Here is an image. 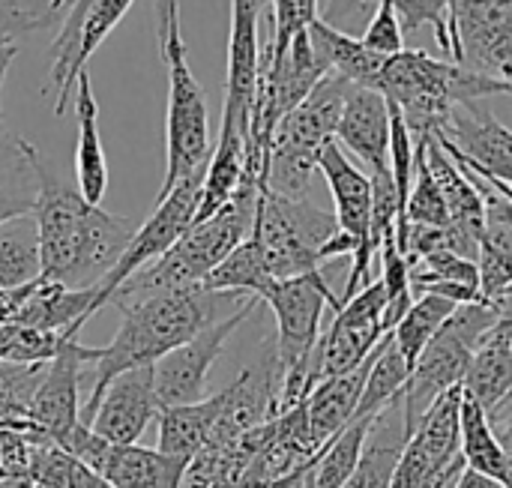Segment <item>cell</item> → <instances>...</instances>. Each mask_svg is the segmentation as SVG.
<instances>
[{"label":"cell","mask_w":512,"mask_h":488,"mask_svg":"<svg viewBox=\"0 0 512 488\" xmlns=\"http://www.w3.org/2000/svg\"><path fill=\"white\" fill-rule=\"evenodd\" d=\"M459 447L465 468L480 471L495 480H507V456L504 447L492 429L489 411L462 387V405H459Z\"/></svg>","instance_id":"obj_31"},{"label":"cell","mask_w":512,"mask_h":488,"mask_svg":"<svg viewBox=\"0 0 512 488\" xmlns=\"http://www.w3.org/2000/svg\"><path fill=\"white\" fill-rule=\"evenodd\" d=\"M399 405H402V399L393 402L390 408H384L372 420V429L366 435V447H363L360 465H357V471L348 477V483L342 488H393V474H396L402 447L408 441L402 411L396 417Z\"/></svg>","instance_id":"obj_29"},{"label":"cell","mask_w":512,"mask_h":488,"mask_svg":"<svg viewBox=\"0 0 512 488\" xmlns=\"http://www.w3.org/2000/svg\"><path fill=\"white\" fill-rule=\"evenodd\" d=\"M66 342H69V336H63V333L24 327L15 321H0V360L3 363H18V366L51 363Z\"/></svg>","instance_id":"obj_37"},{"label":"cell","mask_w":512,"mask_h":488,"mask_svg":"<svg viewBox=\"0 0 512 488\" xmlns=\"http://www.w3.org/2000/svg\"><path fill=\"white\" fill-rule=\"evenodd\" d=\"M453 60L498 81L512 96V0H456Z\"/></svg>","instance_id":"obj_14"},{"label":"cell","mask_w":512,"mask_h":488,"mask_svg":"<svg viewBox=\"0 0 512 488\" xmlns=\"http://www.w3.org/2000/svg\"><path fill=\"white\" fill-rule=\"evenodd\" d=\"M276 282L267 270V258L261 243L249 234L201 285L216 294H237V297H258L267 291V285Z\"/></svg>","instance_id":"obj_33"},{"label":"cell","mask_w":512,"mask_h":488,"mask_svg":"<svg viewBox=\"0 0 512 488\" xmlns=\"http://www.w3.org/2000/svg\"><path fill=\"white\" fill-rule=\"evenodd\" d=\"M459 405L462 387H453L426 411V417L417 423L402 447L393 488L453 486V480L465 468L459 447Z\"/></svg>","instance_id":"obj_11"},{"label":"cell","mask_w":512,"mask_h":488,"mask_svg":"<svg viewBox=\"0 0 512 488\" xmlns=\"http://www.w3.org/2000/svg\"><path fill=\"white\" fill-rule=\"evenodd\" d=\"M339 231L333 213L309 198H285L261 189L252 237L261 243L273 279H294L321 270V249Z\"/></svg>","instance_id":"obj_9"},{"label":"cell","mask_w":512,"mask_h":488,"mask_svg":"<svg viewBox=\"0 0 512 488\" xmlns=\"http://www.w3.org/2000/svg\"><path fill=\"white\" fill-rule=\"evenodd\" d=\"M408 375H411V366L402 357V351L396 348L393 336L387 333V339L375 351V360H372L369 378L363 384V396H360L354 417H378L384 408L399 402L402 390L408 384Z\"/></svg>","instance_id":"obj_34"},{"label":"cell","mask_w":512,"mask_h":488,"mask_svg":"<svg viewBox=\"0 0 512 488\" xmlns=\"http://www.w3.org/2000/svg\"><path fill=\"white\" fill-rule=\"evenodd\" d=\"M306 488H315L312 486V480H309V474H306Z\"/></svg>","instance_id":"obj_48"},{"label":"cell","mask_w":512,"mask_h":488,"mask_svg":"<svg viewBox=\"0 0 512 488\" xmlns=\"http://www.w3.org/2000/svg\"><path fill=\"white\" fill-rule=\"evenodd\" d=\"M510 312L512 297L507 303L477 300V303H462L453 309V315L441 324V330L432 336V342L423 348V354L411 366L408 384L402 390L405 435L417 429V423L444 393H450L453 387H462L480 339Z\"/></svg>","instance_id":"obj_6"},{"label":"cell","mask_w":512,"mask_h":488,"mask_svg":"<svg viewBox=\"0 0 512 488\" xmlns=\"http://www.w3.org/2000/svg\"><path fill=\"white\" fill-rule=\"evenodd\" d=\"M18 54V45L15 42H0V93H3V81L9 75V66Z\"/></svg>","instance_id":"obj_46"},{"label":"cell","mask_w":512,"mask_h":488,"mask_svg":"<svg viewBox=\"0 0 512 488\" xmlns=\"http://www.w3.org/2000/svg\"><path fill=\"white\" fill-rule=\"evenodd\" d=\"M153 9H156V42H162L168 33V24L180 18V3L177 0H153Z\"/></svg>","instance_id":"obj_44"},{"label":"cell","mask_w":512,"mask_h":488,"mask_svg":"<svg viewBox=\"0 0 512 488\" xmlns=\"http://www.w3.org/2000/svg\"><path fill=\"white\" fill-rule=\"evenodd\" d=\"M258 303H261L258 297H246V303L237 312H231L222 321H213L198 336H192L189 342H183L180 348L168 351L165 357L153 363V387H156L159 408L192 405V402L207 399L204 390H207L210 366L225 351V342L231 339V333L258 309Z\"/></svg>","instance_id":"obj_17"},{"label":"cell","mask_w":512,"mask_h":488,"mask_svg":"<svg viewBox=\"0 0 512 488\" xmlns=\"http://www.w3.org/2000/svg\"><path fill=\"white\" fill-rule=\"evenodd\" d=\"M225 297H237V294H216L207 291L204 285H186L117 306L123 312V324L105 348H93L96 378L87 402L81 405V423L90 426L105 387L117 375L138 366H153L159 357H165L168 351L180 348L204 327L219 321L216 306Z\"/></svg>","instance_id":"obj_2"},{"label":"cell","mask_w":512,"mask_h":488,"mask_svg":"<svg viewBox=\"0 0 512 488\" xmlns=\"http://www.w3.org/2000/svg\"><path fill=\"white\" fill-rule=\"evenodd\" d=\"M264 180L258 171L243 168V180L237 192L204 222H195L162 258L129 276L111 297L114 306H126L162 291L201 285L249 234L258 216Z\"/></svg>","instance_id":"obj_3"},{"label":"cell","mask_w":512,"mask_h":488,"mask_svg":"<svg viewBox=\"0 0 512 488\" xmlns=\"http://www.w3.org/2000/svg\"><path fill=\"white\" fill-rule=\"evenodd\" d=\"M381 282H384V294H387V306H384V330L393 333V327L402 321V315L411 309L414 288H411V267L405 261V255L396 246V234H390L381 246Z\"/></svg>","instance_id":"obj_38"},{"label":"cell","mask_w":512,"mask_h":488,"mask_svg":"<svg viewBox=\"0 0 512 488\" xmlns=\"http://www.w3.org/2000/svg\"><path fill=\"white\" fill-rule=\"evenodd\" d=\"M75 117H78V150H75L78 192L84 195V201L102 204L108 192V162L99 135V105L87 72H81L75 81Z\"/></svg>","instance_id":"obj_26"},{"label":"cell","mask_w":512,"mask_h":488,"mask_svg":"<svg viewBox=\"0 0 512 488\" xmlns=\"http://www.w3.org/2000/svg\"><path fill=\"white\" fill-rule=\"evenodd\" d=\"M87 363H93V348H84L78 336L69 339L60 348V354L51 363H45V372L30 396L27 423L36 426L54 444H63L66 435L81 423L78 387Z\"/></svg>","instance_id":"obj_18"},{"label":"cell","mask_w":512,"mask_h":488,"mask_svg":"<svg viewBox=\"0 0 512 488\" xmlns=\"http://www.w3.org/2000/svg\"><path fill=\"white\" fill-rule=\"evenodd\" d=\"M489 420H492V429H495V435H498V441L504 447V456H507V480H504V486L512 488V390L498 408L489 411Z\"/></svg>","instance_id":"obj_42"},{"label":"cell","mask_w":512,"mask_h":488,"mask_svg":"<svg viewBox=\"0 0 512 488\" xmlns=\"http://www.w3.org/2000/svg\"><path fill=\"white\" fill-rule=\"evenodd\" d=\"M135 0H93V6L87 9L84 21H81V33H78V45L69 63V87L78 81V75L84 72V63L90 60V54L102 45V39L120 24V18L129 12Z\"/></svg>","instance_id":"obj_39"},{"label":"cell","mask_w":512,"mask_h":488,"mask_svg":"<svg viewBox=\"0 0 512 488\" xmlns=\"http://www.w3.org/2000/svg\"><path fill=\"white\" fill-rule=\"evenodd\" d=\"M42 276L39 228L33 213L0 222V291L30 285Z\"/></svg>","instance_id":"obj_32"},{"label":"cell","mask_w":512,"mask_h":488,"mask_svg":"<svg viewBox=\"0 0 512 488\" xmlns=\"http://www.w3.org/2000/svg\"><path fill=\"white\" fill-rule=\"evenodd\" d=\"M510 333H512V312L504 315L477 345L471 369L462 381V387L486 408H498L512 390V351H510Z\"/></svg>","instance_id":"obj_28"},{"label":"cell","mask_w":512,"mask_h":488,"mask_svg":"<svg viewBox=\"0 0 512 488\" xmlns=\"http://www.w3.org/2000/svg\"><path fill=\"white\" fill-rule=\"evenodd\" d=\"M63 488H114L105 477H99L96 471H90L84 462H72V468H69V477H66V483Z\"/></svg>","instance_id":"obj_43"},{"label":"cell","mask_w":512,"mask_h":488,"mask_svg":"<svg viewBox=\"0 0 512 488\" xmlns=\"http://www.w3.org/2000/svg\"><path fill=\"white\" fill-rule=\"evenodd\" d=\"M207 171V168H204ZM204 171L180 180L165 198L156 201L153 216L135 228L129 246L123 249L120 261L93 285V306H90V318L105 309L114 297V291L135 276L138 270H144L147 264H153L156 258H162L195 222V210H198V198H201V183H204Z\"/></svg>","instance_id":"obj_10"},{"label":"cell","mask_w":512,"mask_h":488,"mask_svg":"<svg viewBox=\"0 0 512 488\" xmlns=\"http://www.w3.org/2000/svg\"><path fill=\"white\" fill-rule=\"evenodd\" d=\"M261 9L264 0H231V33H228V81H225V105L222 123L237 126L246 135L252 132V108L258 93L261 72Z\"/></svg>","instance_id":"obj_19"},{"label":"cell","mask_w":512,"mask_h":488,"mask_svg":"<svg viewBox=\"0 0 512 488\" xmlns=\"http://www.w3.org/2000/svg\"><path fill=\"white\" fill-rule=\"evenodd\" d=\"M375 351L354 372H345V375H336V378H324V381H318L306 393L303 411H306L309 435H312V441H315L318 450H324L354 420L357 405H360V396H363V384H366L369 369H372V360H375Z\"/></svg>","instance_id":"obj_23"},{"label":"cell","mask_w":512,"mask_h":488,"mask_svg":"<svg viewBox=\"0 0 512 488\" xmlns=\"http://www.w3.org/2000/svg\"><path fill=\"white\" fill-rule=\"evenodd\" d=\"M0 488H36V483H33L30 474H3Z\"/></svg>","instance_id":"obj_47"},{"label":"cell","mask_w":512,"mask_h":488,"mask_svg":"<svg viewBox=\"0 0 512 488\" xmlns=\"http://www.w3.org/2000/svg\"><path fill=\"white\" fill-rule=\"evenodd\" d=\"M336 144L351 150L369 174L390 171V102L381 90L351 87L336 123Z\"/></svg>","instance_id":"obj_21"},{"label":"cell","mask_w":512,"mask_h":488,"mask_svg":"<svg viewBox=\"0 0 512 488\" xmlns=\"http://www.w3.org/2000/svg\"><path fill=\"white\" fill-rule=\"evenodd\" d=\"M363 42L372 51L387 54V57L405 48V30H402L399 12H396V0H378L375 3V12H372V21L363 33Z\"/></svg>","instance_id":"obj_41"},{"label":"cell","mask_w":512,"mask_h":488,"mask_svg":"<svg viewBox=\"0 0 512 488\" xmlns=\"http://www.w3.org/2000/svg\"><path fill=\"white\" fill-rule=\"evenodd\" d=\"M42 252V279L66 288H93L123 255L135 222L105 213L99 204L42 168L39 198L33 207Z\"/></svg>","instance_id":"obj_1"},{"label":"cell","mask_w":512,"mask_h":488,"mask_svg":"<svg viewBox=\"0 0 512 488\" xmlns=\"http://www.w3.org/2000/svg\"><path fill=\"white\" fill-rule=\"evenodd\" d=\"M159 57L168 66V111H165V177L156 201L165 198L180 180L204 171L213 153L207 99L186 63L180 18L168 24V33L159 42Z\"/></svg>","instance_id":"obj_8"},{"label":"cell","mask_w":512,"mask_h":488,"mask_svg":"<svg viewBox=\"0 0 512 488\" xmlns=\"http://www.w3.org/2000/svg\"><path fill=\"white\" fill-rule=\"evenodd\" d=\"M453 309H456L453 300H444V297H435V294H420V300L411 303V309L402 315V321L390 333L396 348L408 360V366L417 363V357L432 342V336L441 330V324L453 315Z\"/></svg>","instance_id":"obj_36"},{"label":"cell","mask_w":512,"mask_h":488,"mask_svg":"<svg viewBox=\"0 0 512 488\" xmlns=\"http://www.w3.org/2000/svg\"><path fill=\"white\" fill-rule=\"evenodd\" d=\"M426 156H429V168H432V174H435V180L441 186L450 222L456 228H462L468 237L483 240V231H486V201H483V192L474 183L471 171H465L432 135H429Z\"/></svg>","instance_id":"obj_27"},{"label":"cell","mask_w":512,"mask_h":488,"mask_svg":"<svg viewBox=\"0 0 512 488\" xmlns=\"http://www.w3.org/2000/svg\"><path fill=\"white\" fill-rule=\"evenodd\" d=\"M384 282H369L351 300L333 312V324L321 333L312 354V387L324 378H336L363 366L384 342Z\"/></svg>","instance_id":"obj_12"},{"label":"cell","mask_w":512,"mask_h":488,"mask_svg":"<svg viewBox=\"0 0 512 488\" xmlns=\"http://www.w3.org/2000/svg\"><path fill=\"white\" fill-rule=\"evenodd\" d=\"M36 488H48V486H39V483H36Z\"/></svg>","instance_id":"obj_50"},{"label":"cell","mask_w":512,"mask_h":488,"mask_svg":"<svg viewBox=\"0 0 512 488\" xmlns=\"http://www.w3.org/2000/svg\"><path fill=\"white\" fill-rule=\"evenodd\" d=\"M318 171L324 174L330 195L336 201V222L339 231L348 234L357 243V255L351 258V273L345 282V294L339 297L342 303L351 300L360 288H366L372 279V258L375 249L369 243V225H372V177L363 174L348 153L336 144V138L321 150Z\"/></svg>","instance_id":"obj_16"},{"label":"cell","mask_w":512,"mask_h":488,"mask_svg":"<svg viewBox=\"0 0 512 488\" xmlns=\"http://www.w3.org/2000/svg\"><path fill=\"white\" fill-rule=\"evenodd\" d=\"M159 417L156 387H153V366H138L117 375L90 420V429L111 441V444H138L150 420Z\"/></svg>","instance_id":"obj_20"},{"label":"cell","mask_w":512,"mask_h":488,"mask_svg":"<svg viewBox=\"0 0 512 488\" xmlns=\"http://www.w3.org/2000/svg\"><path fill=\"white\" fill-rule=\"evenodd\" d=\"M510 351H512V333H510Z\"/></svg>","instance_id":"obj_49"},{"label":"cell","mask_w":512,"mask_h":488,"mask_svg":"<svg viewBox=\"0 0 512 488\" xmlns=\"http://www.w3.org/2000/svg\"><path fill=\"white\" fill-rule=\"evenodd\" d=\"M42 168L36 147L0 126V222L33 213Z\"/></svg>","instance_id":"obj_25"},{"label":"cell","mask_w":512,"mask_h":488,"mask_svg":"<svg viewBox=\"0 0 512 488\" xmlns=\"http://www.w3.org/2000/svg\"><path fill=\"white\" fill-rule=\"evenodd\" d=\"M432 138L465 171L512 201V129L486 108L483 99L456 105L447 126Z\"/></svg>","instance_id":"obj_13"},{"label":"cell","mask_w":512,"mask_h":488,"mask_svg":"<svg viewBox=\"0 0 512 488\" xmlns=\"http://www.w3.org/2000/svg\"><path fill=\"white\" fill-rule=\"evenodd\" d=\"M219 417V393L207 396L201 402L192 405H171V408H159V441L156 450H162L165 456L183 459L189 462L213 435Z\"/></svg>","instance_id":"obj_30"},{"label":"cell","mask_w":512,"mask_h":488,"mask_svg":"<svg viewBox=\"0 0 512 488\" xmlns=\"http://www.w3.org/2000/svg\"><path fill=\"white\" fill-rule=\"evenodd\" d=\"M354 84L342 75L327 72L312 93L288 111L270 138L264 162V189L285 198H306L318 171L321 150L336 138V123L348 90Z\"/></svg>","instance_id":"obj_5"},{"label":"cell","mask_w":512,"mask_h":488,"mask_svg":"<svg viewBox=\"0 0 512 488\" xmlns=\"http://www.w3.org/2000/svg\"><path fill=\"white\" fill-rule=\"evenodd\" d=\"M90 306H93V288H66L60 282L39 276L36 282L27 285L24 300L9 321L63 333L72 339L90 321Z\"/></svg>","instance_id":"obj_22"},{"label":"cell","mask_w":512,"mask_h":488,"mask_svg":"<svg viewBox=\"0 0 512 488\" xmlns=\"http://www.w3.org/2000/svg\"><path fill=\"white\" fill-rule=\"evenodd\" d=\"M60 447L114 488H180L189 465L183 459L165 456L162 450L111 444L84 423H78Z\"/></svg>","instance_id":"obj_15"},{"label":"cell","mask_w":512,"mask_h":488,"mask_svg":"<svg viewBox=\"0 0 512 488\" xmlns=\"http://www.w3.org/2000/svg\"><path fill=\"white\" fill-rule=\"evenodd\" d=\"M375 417H354L312 462L309 468V480L315 488H342L348 483V477L357 471L363 447H366V435L372 429Z\"/></svg>","instance_id":"obj_35"},{"label":"cell","mask_w":512,"mask_h":488,"mask_svg":"<svg viewBox=\"0 0 512 488\" xmlns=\"http://www.w3.org/2000/svg\"><path fill=\"white\" fill-rule=\"evenodd\" d=\"M378 90L402 111L414 138L441 132L456 105L507 96L498 81L456 60L429 57L417 48H402L387 57Z\"/></svg>","instance_id":"obj_4"},{"label":"cell","mask_w":512,"mask_h":488,"mask_svg":"<svg viewBox=\"0 0 512 488\" xmlns=\"http://www.w3.org/2000/svg\"><path fill=\"white\" fill-rule=\"evenodd\" d=\"M261 300L276 315V360L282 369L279 414L294 408L312 390V354L321 339L324 309H339L342 300L330 291L321 270L276 279L267 285Z\"/></svg>","instance_id":"obj_7"},{"label":"cell","mask_w":512,"mask_h":488,"mask_svg":"<svg viewBox=\"0 0 512 488\" xmlns=\"http://www.w3.org/2000/svg\"><path fill=\"white\" fill-rule=\"evenodd\" d=\"M453 488H507L501 480L495 477H486L480 471H471V468H462L459 477L453 480Z\"/></svg>","instance_id":"obj_45"},{"label":"cell","mask_w":512,"mask_h":488,"mask_svg":"<svg viewBox=\"0 0 512 488\" xmlns=\"http://www.w3.org/2000/svg\"><path fill=\"white\" fill-rule=\"evenodd\" d=\"M309 39H312L315 57L324 66V72L342 75L345 81H351L357 87L378 90L387 54H378L363 39H354V36L336 30L321 15L309 24Z\"/></svg>","instance_id":"obj_24"},{"label":"cell","mask_w":512,"mask_h":488,"mask_svg":"<svg viewBox=\"0 0 512 488\" xmlns=\"http://www.w3.org/2000/svg\"><path fill=\"white\" fill-rule=\"evenodd\" d=\"M51 15V0H0V42L39 30Z\"/></svg>","instance_id":"obj_40"}]
</instances>
